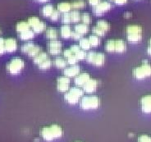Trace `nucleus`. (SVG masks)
Here are the masks:
<instances>
[{
	"instance_id": "4468645a",
	"label": "nucleus",
	"mask_w": 151,
	"mask_h": 142,
	"mask_svg": "<svg viewBox=\"0 0 151 142\" xmlns=\"http://www.w3.org/2000/svg\"><path fill=\"white\" fill-rule=\"evenodd\" d=\"M91 79L90 75L86 73V72H83L81 73L77 76H76L75 78V84L79 87H83L84 85Z\"/></svg>"
},
{
	"instance_id": "6e6d98bb",
	"label": "nucleus",
	"mask_w": 151,
	"mask_h": 142,
	"mask_svg": "<svg viewBox=\"0 0 151 142\" xmlns=\"http://www.w3.org/2000/svg\"><path fill=\"white\" fill-rule=\"evenodd\" d=\"M149 43H150V45H151V38H150V42H149Z\"/></svg>"
},
{
	"instance_id": "de8ad7c7",
	"label": "nucleus",
	"mask_w": 151,
	"mask_h": 142,
	"mask_svg": "<svg viewBox=\"0 0 151 142\" xmlns=\"http://www.w3.org/2000/svg\"><path fill=\"white\" fill-rule=\"evenodd\" d=\"M74 53H72V51L70 49H65L64 51H63V56L66 57V58H69V57H71L72 55H73ZM75 55V54H74Z\"/></svg>"
},
{
	"instance_id": "ddd939ff",
	"label": "nucleus",
	"mask_w": 151,
	"mask_h": 142,
	"mask_svg": "<svg viewBox=\"0 0 151 142\" xmlns=\"http://www.w3.org/2000/svg\"><path fill=\"white\" fill-rule=\"evenodd\" d=\"M98 87V81L94 79H90L83 86V90L86 93H93Z\"/></svg>"
},
{
	"instance_id": "7c9ffc66",
	"label": "nucleus",
	"mask_w": 151,
	"mask_h": 142,
	"mask_svg": "<svg viewBox=\"0 0 151 142\" xmlns=\"http://www.w3.org/2000/svg\"><path fill=\"white\" fill-rule=\"evenodd\" d=\"M41 53V48L40 46H37V45H35L34 47L32 49H30L29 53H27V55L30 57H32V58H35L39 54Z\"/></svg>"
},
{
	"instance_id": "13d9d810",
	"label": "nucleus",
	"mask_w": 151,
	"mask_h": 142,
	"mask_svg": "<svg viewBox=\"0 0 151 142\" xmlns=\"http://www.w3.org/2000/svg\"><path fill=\"white\" fill-rule=\"evenodd\" d=\"M76 142H79V141H76Z\"/></svg>"
},
{
	"instance_id": "9b49d317",
	"label": "nucleus",
	"mask_w": 151,
	"mask_h": 142,
	"mask_svg": "<svg viewBox=\"0 0 151 142\" xmlns=\"http://www.w3.org/2000/svg\"><path fill=\"white\" fill-rule=\"evenodd\" d=\"M80 71H81V67L79 65H73L72 67L65 68L63 74L65 76H68V77H75L79 75Z\"/></svg>"
},
{
	"instance_id": "72a5a7b5",
	"label": "nucleus",
	"mask_w": 151,
	"mask_h": 142,
	"mask_svg": "<svg viewBox=\"0 0 151 142\" xmlns=\"http://www.w3.org/2000/svg\"><path fill=\"white\" fill-rule=\"evenodd\" d=\"M51 66H52V61L49 59V58L46 59L45 61H44L40 65H38L39 68L41 69V70H48V69H49L51 67Z\"/></svg>"
},
{
	"instance_id": "9d476101",
	"label": "nucleus",
	"mask_w": 151,
	"mask_h": 142,
	"mask_svg": "<svg viewBox=\"0 0 151 142\" xmlns=\"http://www.w3.org/2000/svg\"><path fill=\"white\" fill-rule=\"evenodd\" d=\"M141 110L145 113H151V94L145 95L140 99Z\"/></svg>"
},
{
	"instance_id": "c03bdc74",
	"label": "nucleus",
	"mask_w": 151,
	"mask_h": 142,
	"mask_svg": "<svg viewBox=\"0 0 151 142\" xmlns=\"http://www.w3.org/2000/svg\"><path fill=\"white\" fill-rule=\"evenodd\" d=\"M5 39L0 38V56L6 53L5 51Z\"/></svg>"
},
{
	"instance_id": "412c9836",
	"label": "nucleus",
	"mask_w": 151,
	"mask_h": 142,
	"mask_svg": "<svg viewBox=\"0 0 151 142\" xmlns=\"http://www.w3.org/2000/svg\"><path fill=\"white\" fill-rule=\"evenodd\" d=\"M45 36L46 38L49 39L50 40H54L58 38V30L55 28H48L45 30Z\"/></svg>"
},
{
	"instance_id": "5701e85b",
	"label": "nucleus",
	"mask_w": 151,
	"mask_h": 142,
	"mask_svg": "<svg viewBox=\"0 0 151 142\" xmlns=\"http://www.w3.org/2000/svg\"><path fill=\"white\" fill-rule=\"evenodd\" d=\"M75 31L83 35L86 34L89 31V26H88V25H86L84 23L77 24L75 26Z\"/></svg>"
},
{
	"instance_id": "aec40b11",
	"label": "nucleus",
	"mask_w": 151,
	"mask_h": 142,
	"mask_svg": "<svg viewBox=\"0 0 151 142\" xmlns=\"http://www.w3.org/2000/svg\"><path fill=\"white\" fill-rule=\"evenodd\" d=\"M53 12H54V8H53V5L48 4V5L44 6L42 8V15L45 17H50Z\"/></svg>"
},
{
	"instance_id": "a19ab883",
	"label": "nucleus",
	"mask_w": 151,
	"mask_h": 142,
	"mask_svg": "<svg viewBox=\"0 0 151 142\" xmlns=\"http://www.w3.org/2000/svg\"><path fill=\"white\" fill-rule=\"evenodd\" d=\"M81 21L84 24L89 25L91 23V16L89 13H83L81 15Z\"/></svg>"
},
{
	"instance_id": "423d86ee",
	"label": "nucleus",
	"mask_w": 151,
	"mask_h": 142,
	"mask_svg": "<svg viewBox=\"0 0 151 142\" xmlns=\"http://www.w3.org/2000/svg\"><path fill=\"white\" fill-rule=\"evenodd\" d=\"M86 61L96 67H102L105 63V55L102 53L90 52L86 55Z\"/></svg>"
},
{
	"instance_id": "cd10ccee",
	"label": "nucleus",
	"mask_w": 151,
	"mask_h": 142,
	"mask_svg": "<svg viewBox=\"0 0 151 142\" xmlns=\"http://www.w3.org/2000/svg\"><path fill=\"white\" fill-rule=\"evenodd\" d=\"M96 26H98L99 28H100L101 30L105 31V32L110 29L109 23L108 22H106V21H104V20H100V21L97 22Z\"/></svg>"
},
{
	"instance_id": "e433bc0d",
	"label": "nucleus",
	"mask_w": 151,
	"mask_h": 142,
	"mask_svg": "<svg viewBox=\"0 0 151 142\" xmlns=\"http://www.w3.org/2000/svg\"><path fill=\"white\" fill-rule=\"evenodd\" d=\"M93 32H94V34L95 35H97V36H99V37H102V36H104L105 35V31H104L103 30H101L100 28H99L98 26H94V27H93Z\"/></svg>"
},
{
	"instance_id": "09e8293b",
	"label": "nucleus",
	"mask_w": 151,
	"mask_h": 142,
	"mask_svg": "<svg viewBox=\"0 0 151 142\" xmlns=\"http://www.w3.org/2000/svg\"><path fill=\"white\" fill-rule=\"evenodd\" d=\"M70 49L72 50V53H74V54H76V53L79 51L80 49H81V47H80L79 45H73L71 46V48H70Z\"/></svg>"
},
{
	"instance_id": "2f4dec72",
	"label": "nucleus",
	"mask_w": 151,
	"mask_h": 142,
	"mask_svg": "<svg viewBox=\"0 0 151 142\" xmlns=\"http://www.w3.org/2000/svg\"><path fill=\"white\" fill-rule=\"evenodd\" d=\"M70 15H71V21H72V22L76 23L78 22L80 20H81V15L80 14L79 12H70Z\"/></svg>"
},
{
	"instance_id": "603ef678",
	"label": "nucleus",
	"mask_w": 151,
	"mask_h": 142,
	"mask_svg": "<svg viewBox=\"0 0 151 142\" xmlns=\"http://www.w3.org/2000/svg\"><path fill=\"white\" fill-rule=\"evenodd\" d=\"M147 53L149 55L151 56V45H149V47L147 48Z\"/></svg>"
},
{
	"instance_id": "0eeeda50",
	"label": "nucleus",
	"mask_w": 151,
	"mask_h": 142,
	"mask_svg": "<svg viewBox=\"0 0 151 142\" xmlns=\"http://www.w3.org/2000/svg\"><path fill=\"white\" fill-rule=\"evenodd\" d=\"M111 7L112 6L109 2H106V1L100 2L97 6L94 7V13L97 16H101L104 13L109 11L111 9Z\"/></svg>"
},
{
	"instance_id": "4c0bfd02",
	"label": "nucleus",
	"mask_w": 151,
	"mask_h": 142,
	"mask_svg": "<svg viewBox=\"0 0 151 142\" xmlns=\"http://www.w3.org/2000/svg\"><path fill=\"white\" fill-rule=\"evenodd\" d=\"M40 20L39 19V17H30L28 18V21H27V22L29 23V25H30V28H32L33 26H35L36 24H37L39 22H40Z\"/></svg>"
},
{
	"instance_id": "49530a36",
	"label": "nucleus",
	"mask_w": 151,
	"mask_h": 142,
	"mask_svg": "<svg viewBox=\"0 0 151 142\" xmlns=\"http://www.w3.org/2000/svg\"><path fill=\"white\" fill-rule=\"evenodd\" d=\"M82 36H83L82 35H81V34L76 32L75 30H74V31H72V39H74V40H81V39H82Z\"/></svg>"
},
{
	"instance_id": "f8f14e48",
	"label": "nucleus",
	"mask_w": 151,
	"mask_h": 142,
	"mask_svg": "<svg viewBox=\"0 0 151 142\" xmlns=\"http://www.w3.org/2000/svg\"><path fill=\"white\" fill-rule=\"evenodd\" d=\"M5 51L6 53L15 52L17 49V43L15 39L8 38L5 40Z\"/></svg>"
},
{
	"instance_id": "f03ea898",
	"label": "nucleus",
	"mask_w": 151,
	"mask_h": 142,
	"mask_svg": "<svg viewBox=\"0 0 151 142\" xmlns=\"http://www.w3.org/2000/svg\"><path fill=\"white\" fill-rule=\"evenodd\" d=\"M127 38L130 43L136 44L142 39V27L139 25H130L126 29Z\"/></svg>"
},
{
	"instance_id": "c756f323",
	"label": "nucleus",
	"mask_w": 151,
	"mask_h": 142,
	"mask_svg": "<svg viewBox=\"0 0 151 142\" xmlns=\"http://www.w3.org/2000/svg\"><path fill=\"white\" fill-rule=\"evenodd\" d=\"M88 39H89V41H90L91 47H97V46L100 45V39L95 35H91Z\"/></svg>"
},
{
	"instance_id": "bb28decb",
	"label": "nucleus",
	"mask_w": 151,
	"mask_h": 142,
	"mask_svg": "<svg viewBox=\"0 0 151 142\" xmlns=\"http://www.w3.org/2000/svg\"><path fill=\"white\" fill-rule=\"evenodd\" d=\"M80 47L83 50H89L91 49V45L90 44V41H89V39H86V38H82L80 40Z\"/></svg>"
},
{
	"instance_id": "a878e982",
	"label": "nucleus",
	"mask_w": 151,
	"mask_h": 142,
	"mask_svg": "<svg viewBox=\"0 0 151 142\" xmlns=\"http://www.w3.org/2000/svg\"><path fill=\"white\" fill-rule=\"evenodd\" d=\"M53 63L55 65V67H58V68H64L68 64V61H66L62 58H57L56 59L54 60Z\"/></svg>"
},
{
	"instance_id": "f3484780",
	"label": "nucleus",
	"mask_w": 151,
	"mask_h": 142,
	"mask_svg": "<svg viewBox=\"0 0 151 142\" xmlns=\"http://www.w3.org/2000/svg\"><path fill=\"white\" fill-rule=\"evenodd\" d=\"M16 30L19 34L22 33V32H25L27 30H30V26L27 22H19L17 23Z\"/></svg>"
},
{
	"instance_id": "b1692460",
	"label": "nucleus",
	"mask_w": 151,
	"mask_h": 142,
	"mask_svg": "<svg viewBox=\"0 0 151 142\" xmlns=\"http://www.w3.org/2000/svg\"><path fill=\"white\" fill-rule=\"evenodd\" d=\"M31 29H32V30H33L35 34L41 33V32H43V31H45V30L46 24L44 22L40 21V22H39L35 26H33Z\"/></svg>"
},
{
	"instance_id": "5fc2aeb1",
	"label": "nucleus",
	"mask_w": 151,
	"mask_h": 142,
	"mask_svg": "<svg viewBox=\"0 0 151 142\" xmlns=\"http://www.w3.org/2000/svg\"><path fill=\"white\" fill-rule=\"evenodd\" d=\"M38 2H40V3H45V2H48L49 0H36Z\"/></svg>"
},
{
	"instance_id": "39448f33",
	"label": "nucleus",
	"mask_w": 151,
	"mask_h": 142,
	"mask_svg": "<svg viewBox=\"0 0 151 142\" xmlns=\"http://www.w3.org/2000/svg\"><path fill=\"white\" fill-rule=\"evenodd\" d=\"M100 105L99 98L97 96H86L81 101V108L84 110L98 109Z\"/></svg>"
},
{
	"instance_id": "3c124183",
	"label": "nucleus",
	"mask_w": 151,
	"mask_h": 142,
	"mask_svg": "<svg viewBox=\"0 0 151 142\" xmlns=\"http://www.w3.org/2000/svg\"><path fill=\"white\" fill-rule=\"evenodd\" d=\"M127 0H114V3L117 5H123V4H127Z\"/></svg>"
},
{
	"instance_id": "dca6fc26",
	"label": "nucleus",
	"mask_w": 151,
	"mask_h": 142,
	"mask_svg": "<svg viewBox=\"0 0 151 142\" xmlns=\"http://www.w3.org/2000/svg\"><path fill=\"white\" fill-rule=\"evenodd\" d=\"M64 99L65 100L67 101L68 104H70V105H76V104H77L80 99V98L78 96L73 94L69 92V91H68V93L65 94Z\"/></svg>"
},
{
	"instance_id": "ea45409f",
	"label": "nucleus",
	"mask_w": 151,
	"mask_h": 142,
	"mask_svg": "<svg viewBox=\"0 0 151 142\" xmlns=\"http://www.w3.org/2000/svg\"><path fill=\"white\" fill-rule=\"evenodd\" d=\"M76 57L77 58V59L78 60H84L85 58H86V53L85 52V50L83 49H80L78 52L76 53L75 54Z\"/></svg>"
},
{
	"instance_id": "c9c22d12",
	"label": "nucleus",
	"mask_w": 151,
	"mask_h": 142,
	"mask_svg": "<svg viewBox=\"0 0 151 142\" xmlns=\"http://www.w3.org/2000/svg\"><path fill=\"white\" fill-rule=\"evenodd\" d=\"M69 92H71V93H72L73 94H75L76 96H78L79 98H81L83 96L84 90H82L81 89H80V88H77V87H72V88H71V89L69 90Z\"/></svg>"
},
{
	"instance_id": "393cba45",
	"label": "nucleus",
	"mask_w": 151,
	"mask_h": 142,
	"mask_svg": "<svg viewBox=\"0 0 151 142\" xmlns=\"http://www.w3.org/2000/svg\"><path fill=\"white\" fill-rule=\"evenodd\" d=\"M48 58H49V55L46 53L41 52L40 53H39L37 56L34 58V63L40 65V64L42 63L44 61H45Z\"/></svg>"
},
{
	"instance_id": "a211bd4d",
	"label": "nucleus",
	"mask_w": 151,
	"mask_h": 142,
	"mask_svg": "<svg viewBox=\"0 0 151 142\" xmlns=\"http://www.w3.org/2000/svg\"><path fill=\"white\" fill-rule=\"evenodd\" d=\"M72 9V4L68 2H63L60 4H58V10L60 12H63V13H68L70 12Z\"/></svg>"
},
{
	"instance_id": "37998d69",
	"label": "nucleus",
	"mask_w": 151,
	"mask_h": 142,
	"mask_svg": "<svg viewBox=\"0 0 151 142\" xmlns=\"http://www.w3.org/2000/svg\"><path fill=\"white\" fill-rule=\"evenodd\" d=\"M79 60L77 59V58L76 57V55H72L71 57H69V58H68V63L70 64V65H76V63H77V62H78Z\"/></svg>"
},
{
	"instance_id": "1a4fd4ad",
	"label": "nucleus",
	"mask_w": 151,
	"mask_h": 142,
	"mask_svg": "<svg viewBox=\"0 0 151 142\" xmlns=\"http://www.w3.org/2000/svg\"><path fill=\"white\" fill-rule=\"evenodd\" d=\"M62 51V42L59 40H50L49 43V52L52 55H58Z\"/></svg>"
},
{
	"instance_id": "4be33fe9",
	"label": "nucleus",
	"mask_w": 151,
	"mask_h": 142,
	"mask_svg": "<svg viewBox=\"0 0 151 142\" xmlns=\"http://www.w3.org/2000/svg\"><path fill=\"white\" fill-rule=\"evenodd\" d=\"M35 32L32 30H29L19 34V37L22 40H29L35 37Z\"/></svg>"
},
{
	"instance_id": "4d7b16f0",
	"label": "nucleus",
	"mask_w": 151,
	"mask_h": 142,
	"mask_svg": "<svg viewBox=\"0 0 151 142\" xmlns=\"http://www.w3.org/2000/svg\"><path fill=\"white\" fill-rule=\"evenodd\" d=\"M112 1H114V0H112Z\"/></svg>"
},
{
	"instance_id": "a18cd8bd",
	"label": "nucleus",
	"mask_w": 151,
	"mask_h": 142,
	"mask_svg": "<svg viewBox=\"0 0 151 142\" xmlns=\"http://www.w3.org/2000/svg\"><path fill=\"white\" fill-rule=\"evenodd\" d=\"M59 17H60V12L57 9V10H54V12H53L52 16L50 17V18H51V20H52L53 22H56V21L58 20Z\"/></svg>"
},
{
	"instance_id": "473e14b6",
	"label": "nucleus",
	"mask_w": 151,
	"mask_h": 142,
	"mask_svg": "<svg viewBox=\"0 0 151 142\" xmlns=\"http://www.w3.org/2000/svg\"><path fill=\"white\" fill-rule=\"evenodd\" d=\"M71 4H72V8L73 9H81L83 8L86 5L84 0H75Z\"/></svg>"
},
{
	"instance_id": "c85d7f7f",
	"label": "nucleus",
	"mask_w": 151,
	"mask_h": 142,
	"mask_svg": "<svg viewBox=\"0 0 151 142\" xmlns=\"http://www.w3.org/2000/svg\"><path fill=\"white\" fill-rule=\"evenodd\" d=\"M105 49L107 52L115 53V40H108L105 45Z\"/></svg>"
},
{
	"instance_id": "8fccbe9b",
	"label": "nucleus",
	"mask_w": 151,
	"mask_h": 142,
	"mask_svg": "<svg viewBox=\"0 0 151 142\" xmlns=\"http://www.w3.org/2000/svg\"><path fill=\"white\" fill-rule=\"evenodd\" d=\"M99 3H100V0H89V4L93 7L97 6Z\"/></svg>"
},
{
	"instance_id": "58836bf2",
	"label": "nucleus",
	"mask_w": 151,
	"mask_h": 142,
	"mask_svg": "<svg viewBox=\"0 0 151 142\" xmlns=\"http://www.w3.org/2000/svg\"><path fill=\"white\" fill-rule=\"evenodd\" d=\"M62 22L63 23H64L65 25H68L69 23L72 22L71 21V15H70V12H68V13H64L63 15V17H62Z\"/></svg>"
},
{
	"instance_id": "864d4df0",
	"label": "nucleus",
	"mask_w": 151,
	"mask_h": 142,
	"mask_svg": "<svg viewBox=\"0 0 151 142\" xmlns=\"http://www.w3.org/2000/svg\"><path fill=\"white\" fill-rule=\"evenodd\" d=\"M131 16H132V13H131V12H127V13H125V17H127V18L130 17Z\"/></svg>"
},
{
	"instance_id": "20e7f679",
	"label": "nucleus",
	"mask_w": 151,
	"mask_h": 142,
	"mask_svg": "<svg viewBox=\"0 0 151 142\" xmlns=\"http://www.w3.org/2000/svg\"><path fill=\"white\" fill-rule=\"evenodd\" d=\"M25 67V63L21 58H13L7 64V71L12 75H17Z\"/></svg>"
},
{
	"instance_id": "6e6552de",
	"label": "nucleus",
	"mask_w": 151,
	"mask_h": 142,
	"mask_svg": "<svg viewBox=\"0 0 151 142\" xmlns=\"http://www.w3.org/2000/svg\"><path fill=\"white\" fill-rule=\"evenodd\" d=\"M69 85H70V79L68 76H60L58 78L57 81V88L58 90L60 92H66L69 89Z\"/></svg>"
},
{
	"instance_id": "7ed1b4c3",
	"label": "nucleus",
	"mask_w": 151,
	"mask_h": 142,
	"mask_svg": "<svg viewBox=\"0 0 151 142\" xmlns=\"http://www.w3.org/2000/svg\"><path fill=\"white\" fill-rule=\"evenodd\" d=\"M133 76L137 80H144L151 76V65L148 61H143L142 64L133 69Z\"/></svg>"
},
{
	"instance_id": "f257e3e1",
	"label": "nucleus",
	"mask_w": 151,
	"mask_h": 142,
	"mask_svg": "<svg viewBox=\"0 0 151 142\" xmlns=\"http://www.w3.org/2000/svg\"><path fill=\"white\" fill-rule=\"evenodd\" d=\"M63 136V129L59 125L53 124L50 127L42 128L41 136L46 141H52L55 139L60 138Z\"/></svg>"
},
{
	"instance_id": "79ce46f5",
	"label": "nucleus",
	"mask_w": 151,
	"mask_h": 142,
	"mask_svg": "<svg viewBox=\"0 0 151 142\" xmlns=\"http://www.w3.org/2000/svg\"><path fill=\"white\" fill-rule=\"evenodd\" d=\"M138 142H151V136L148 135H141L138 138Z\"/></svg>"
},
{
	"instance_id": "f704fd0d",
	"label": "nucleus",
	"mask_w": 151,
	"mask_h": 142,
	"mask_svg": "<svg viewBox=\"0 0 151 142\" xmlns=\"http://www.w3.org/2000/svg\"><path fill=\"white\" fill-rule=\"evenodd\" d=\"M35 45L34 43H32V42H29V43H27V44L23 45L22 46V52L23 53H27V54L29 53V51L34 47Z\"/></svg>"
},
{
	"instance_id": "6ab92c4d",
	"label": "nucleus",
	"mask_w": 151,
	"mask_h": 142,
	"mask_svg": "<svg viewBox=\"0 0 151 142\" xmlns=\"http://www.w3.org/2000/svg\"><path fill=\"white\" fill-rule=\"evenodd\" d=\"M72 30L68 25H64L61 27V36L64 39H68L72 37Z\"/></svg>"
},
{
	"instance_id": "2eb2a0df",
	"label": "nucleus",
	"mask_w": 151,
	"mask_h": 142,
	"mask_svg": "<svg viewBox=\"0 0 151 142\" xmlns=\"http://www.w3.org/2000/svg\"><path fill=\"white\" fill-rule=\"evenodd\" d=\"M127 49V45L122 40H115V53H122Z\"/></svg>"
}]
</instances>
